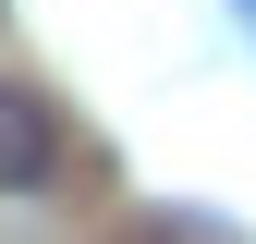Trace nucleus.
<instances>
[{
  "label": "nucleus",
  "instance_id": "f257e3e1",
  "mask_svg": "<svg viewBox=\"0 0 256 244\" xmlns=\"http://www.w3.org/2000/svg\"><path fill=\"white\" fill-rule=\"evenodd\" d=\"M61 171V110L37 86H0V196H37Z\"/></svg>",
  "mask_w": 256,
  "mask_h": 244
}]
</instances>
